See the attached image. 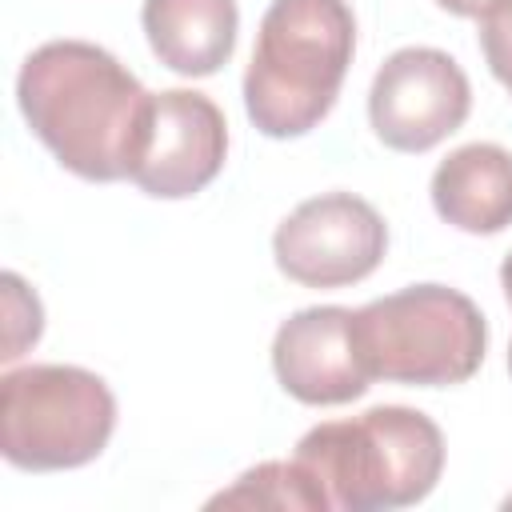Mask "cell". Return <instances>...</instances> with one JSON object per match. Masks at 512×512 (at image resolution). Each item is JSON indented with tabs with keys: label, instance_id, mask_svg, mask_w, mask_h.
Here are the masks:
<instances>
[{
	"label": "cell",
	"instance_id": "3",
	"mask_svg": "<svg viewBox=\"0 0 512 512\" xmlns=\"http://www.w3.org/2000/svg\"><path fill=\"white\" fill-rule=\"evenodd\" d=\"M296 460L324 488L332 508L392 512L420 504L444 472L436 420L404 404H380L352 420H324L296 444Z\"/></svg>",
	"mask_w": 512,
	"mask_h": 512
},
{
	"label": "cell",
	"instance_id": "13",
	"mask_svg": "<svg viewBox=\"0 0 512 512\" xmlns=\"http://www.w3.org/2000/svg\"><path fill=\"white\" fill-rule=\"evenodd\" d=\"M0 284H4V316H8V332H4V352H0V360L12 364L16 356H24L28 344L40 340L44 312H40L36 292H32L16 272H4Z\"/></svg>",
	"mask_w": 512,
	"mask_h": 512
},
{
	"label": "cell",
	"instance_id": "4",
	"mask_svg": "<svg viewBox=\"0 0 512 512\" xmlns=\"http://www.w3.org/2000/svg\"><path fill=\"white\" fill-rule=\"evenodd\" d=\"M356 352L372 380L448 388L476 376L488 352L480 308L448 284H412L352 312Z\"/></svg>",
	"mask_w": 512,
	"mask_h": 512
},
{
	"label": "cell",
	"instance_id": "14",
	"mask_svg": "<svg viewBox=\"0 0 512 512\" xmlns=\"http://www.w3.org/2000/svg\"><path fill=\"white\" fill-rule=\"evenodd\" d=\"M480 52H484L492 76L512 96V0H504L480 16Z\"/></svg>",
	"mask_w": 512,
	"mask_h": 512
},
{
	"label": "cell",
	"instance_id": "12",
	"mask_svg": "<svg viewBox=\"0 0 512 512\" xmlns=\"http://www.w3.org/2000/svg\"><path fill=\"white\" fill-rule=\"evenodd\" d=\"M212 508H296V512H328L324 488L312 480V472L292 460H264L248 468L232 488L216 492L208 500Z\"/></svg>",
	"mask_w": 512,
	"mask_h": 512
},
{
	"label": "cell",
	"instance_id": "8",
	"mask_svg": "<svg viewBox=\"0 0 512 512\" xmlns=\"http://www.w3.org/2000/svg\"><path fill=\"white\" fill-rule=\"evenodd\" d=\"M228 156L224 112L192 88L152 92L148 124L128 180L156 200L196 196L216 180Z\"/></svg>",
	"mask_w": 512,
	"mask_h": 512
},
{
	"label": "cell",
	"instance_id": "2",
	"mask_svg": "<svg viewBox=\"0 0 512 512\" xmlns=\"http://www.w3.org/2000/svg\"><path fill=\"white\" fill-rule=\"evenodd\" d=\"M352 52L348 0H272L244 72L248 120L272 140L312 132L332 112Z\"/></svg>",
	"mask_w": 512,
	"mask_h": 512
},
{
	"label": "cell",
	"instance_id": "15",
	"mask_svg": "<svg viewBox=\"0 0 512 512\" xmlns=\"http://www.w3.org/2000/svg\"><path fill=\"white\" fill-rule=\"evenodd\" d=\"M444 12H452V16H472V20H480L484 12H492L496 4H504V0H436Z\"/></svg>",
	"mask_w": 512,
	"mask_h": 512
},
{
	"label": "cell",
	"instance_id": "11",
	"mask_svg": "<svg viewBox=\"0 0 512 512\" xmlns=\"http://www.w3.org/2000/svg\"><path fill=\"white\" fill-rule=\"evenodd\" d=\"M144 36L156 60L180 76H212L236 48V0H144Z\"/></svg>",
	"mask_w": 512,
	"mask_h": 512
},
{
	"label": "cell",
	"instance_id": "5",
	"mask_svg": "<svg viewBox=\"0 0 512 512\" xmlns=\"http://www.w3.org/2000/svg\"><path fill=\"white\" fill-rule=\"evenodd\" d=\"M116 428V396L76 364L8 368L0 380V452L24 472H64L96 460Z\"/></svg>",
	"mask_w": 512,
	"mask_h": 512
},
{
	"label": "cell",
	"instance_id": "16",
	"mask_svg": "<svg viewBox=\"0 0 512 512\" xmlns=\"http://www.w3.org/2000/svg\"><path fill=\"white\" fill-rule=\"evenodd\" d=\"M500 288H504V296H508V304H512V252H508L504 264H500ZM508 372H512V344H508Z\"/></svg>",
	"mask_w": 512,
	"mask_h": 512
},
{
	"label": "cell",
	"instance_id": "9",
	"mask_svg": "<svg viewBox=\"0 0 512 512\" xmlns=\"http://www.w3.org/2000/svg\"><path fill=\"white\" fill-rule=\"evenodd\" d=\"M272 372L300 404L332 408L368 392L372 376L356 352L352 308L320 304L292 312L272 340Z\"/></svg>",
	"mask_w": 512,
	"mask_h": 512
},
{
	"label": "cell",
	"instance_id": "10",
	"mask_svg": "<svg viewBox=\"0 0 512 512\" xmlns=\"http://www.w3.org/2000/svg\"><path fill=\"white\" fill-rule=\"evenodd\" d=\"M432 208L444 224L492 236L512 224V152L488 140L448 152L432 172Z\"/></svg>",
	"mask_w": 512,
	"mask_h": 512
},
{
	"label": "cell",
	"instance_id": "6",
	"mask_svg": "<svg viewBox=\"0 0 512 512\" xmlns=\"http://www.w3.org/2000/svg\"><path fill=\"white\" fill-rule=\"evenodd\" d=\"M384 252H388L384 216L352 192H324L296 204L272 236L276 268L304 288L356 284L376 272Z\"/></svg>",
	"mask_w": 512,
	"mask_h": 512
},
{
	"label": "cell",
	"instance_id": "1",
	"mask_svg": "<svg viewBox=\"0 0 512 512\" xmlns=\"http://www.w3.org/2000/svg\"><path fill=\"white\" fill-rule=\"evenodd\" d=\"M32 136L80 180L112 184L132 172L152 92L100 44L48 40L16 76Z\"/></svg>",
	"mask_w": 512,
	"mask_h": 512
},
{
	"label": "cell",
	"instance_id": "17",
	"mask_svg": "<svg viewBox=\"0 0 512 512\" xmlns=\"http://www.w3.org/2000/svg\"><path fill=\"white\" fill-rule=\"evenodd\" d=\"M504 504H508V508H512V496H508V500H504Z\"/></svg>",
	"mask_w": 512,
	"mask_h": 512
},
{
	"label": "cell",
	"instance_id": "7",
	"mask_svg": "<svg viewBox=\"0 0 512 512\" xmlns=\"http://www.w3.org/2000/svg\"><path fill=\"white\" fill-rule=\"evenodd\" d=\"M472 108V84L464 68L440 48L392 52L368 92L372 132L392 152H428L448 140Z\"/></svg>",
	"mask_w": 512,
	"mask_h": 512
}]
</instances>
